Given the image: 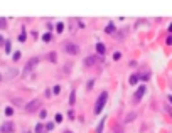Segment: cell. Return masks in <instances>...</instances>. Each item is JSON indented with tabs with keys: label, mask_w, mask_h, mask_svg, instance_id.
<instances>
[{
	"label": "cell",
	"mask_w": 172,
	"mask_h": 133,
	"mask_svg": "<svg viewBox=\"0 0 172 133\" xmlns=\"http://www.w3.org/2000/svg\"><path fill=\"white\" fill-rule=\"evenodd\" d=\"M12 59H14L15 62H17V61L20 59V52H19V51H17V52H14V56H12Z\"/></svg>",
	"instance_id": "26"
},
{
	"label": "cell",
	"mask_w": 172,
	"mask_h": 133,
	"mask_svg": "<svg viewBox=\"0 0 172 133\" xmlns=\"http://www.w3.org/2000/svg\"><path fill=\"white\" fill-rule=\"evenodd\" d=\"M56 30H57V32H59V34H61V32L64 30V24H61V22H59V24H57V25H56Z\"/></svg>",
	"instance_id": "21"
},
{
	"label": "cell",
	"mask_w": 172,
	"mask_h": 133,
	"mask_svg": "<svg viewBox=\"0 0 172 133\" xmlns=\"http://www.w3.org/2000/svg\"><path fill=\"white\" fill-rule=\"evenodd\" d=\"M61 93V86H54L52 88V95H59Z\"/></svg>",
	"instance_id": "23"
},
{
	"label": "cell",
	"mask_w": 172,
	"mask_h": 133,
	"mask_svg": "<svg viewBox=\"0 0 172 133\" xmlns=\"http://www.w3.org/2000/svg\"><path fill=\"white\" fill-rule=\"evenodd\" d=\"M63 133H73V132H71V130H64Z\"/></svg>",
	"instance_id": "36"
},
{
	"label": "cell",
	"mask_w": 172,
	"mask_h": 133,
	"mask_svg": "<svg viewBox=\"0 0 172 133\" xmlns=\"http://www.w3.org/2000/svg\"><path fill=\"white\" fill-rule=\"evenodd\" d=\"M39 108H41V99H32L30 103L24 106V110H25V113H36Z\"/></svg>",
	"instance_id": "2"
},
{
	"label": "cell",
	"mask_w": 172,
	"mask_h": 133,
	"mask_svg": "<svg viewBox=\"0 0 172 133\" xmlns=\"http://www.w3.org/2000/svg\"><path fill=\"white\" fill-rule=\"evenodd\" d=\"M25 39H27V36H25V30L22 29V34H20V36H19V42H24Z\"/></svg>",
	"instance_id": "20"
},
{
	"label": "cell",
	"mask_w": 172,
	"mask_h": 133,
	"mask_svg": "<svg viewBox=\"0 0 172 133\" xmlns=\"http://www.w3.org/2000/svg\"><path fill=\"white\" fill-rule=\"evenodd\" d=\"M63 49L66 51L67 54H71V56H76L78 52H79V47H78L74 42H64V44H63Z\"/></svg>",
	"instance_id": "3"
},
{
	"label": "cell",
	"mask_w": 172,
	"mask_h": 133,
	"mask_svg": "<svg viewBox=\"0 0 172 133\" xmlns=\"http://www.w3.org/2000/svg\"><path fill=\"white\" fill-rule=\"evenodd\" d=\"M120 57H122V54H120V52H115V54H113V59H115V61H118Z\"/></svg>",
	"instance_id": "30"
},
{
	"label": "cell",
	"mask_w": 172,
	"mask_h": 133,
	"mask_svg": "<svg viewBox=\"0 0 172 133\" xmlns=\"http://www.w3.org/2000/svg\"><path fill=\"white\" fill-rule=\"evenodd\" d=\"M171 89H172V83H171Z\"/></svg>",
	"instance_id": "39"
},
{
	"label": "cell",
	"mask_w": 172,
	"mask_h": 133,
	"mask_svg": "<svg viewBox=\"0 0 172 133\" xmlns=\"http://www.w3.org/2000/svg\"><path fill=\"white\" fill-rule=\"evenodd\" d=\"M103 57H96V56H88L85 59V66H95L96 62H101Z\"/></svg>",
	"instance_id": "7"
},
{
	"label": "cell",
	"mask_w": 172,
	"mask_h": 133,
	"mask_svg": "<svg viewBox=\"0 0 172 133\" xmlns=\"http://www.w3.org/2000/svg\"><path fill=\"white\" fill-rule=\"evenodd\" d=\"M39 116H41V118H46V116H47V111H46V110H41Z\"/></svg>",
	"instance_id": "29"
},
{
	"label": "cell",
	"mask_w": 172,
	"mask_h": 133,
	"mask_svg": "<svg viewBox=\"0 0 172 133\" xmlns=\"http://www.w3.org/2000/svg\"><path fill=\"white\" fill-rule=\"evenodd\" d=\"M135 116H137L135 113H128V114H127V118H125V123H130V121H133Z\"/></svg>",
	"instance_id": "16"
},
{
	"label": "cell",
	"mask_w": 172,
	"mask_h": 133,
	"mask_svg": "<svg viewBox=\"0 0 172 133\" xmlns=\"http://www.w3.org/2000/svg\"><path fill=\"white\" fill-rule=\"evenodd\" d=\"M14 103H15L17 106H24L22 105V99H14Z\"/></svg>",
	"instance_id": "32"
},
{
	"label": "cell",
	"mask_w": 172,
	"mask_h": 133,
	"mask_svg": "<svg viewBox=\"0 0 172 133\" xmlns=\"http://www.w3.org/2000/svg\"><path fill=\"white\" fill-rule=\"evenodd\" d=\"M47 59L51 61V62H56V59H57V57H56V54L52 52V54H49V56H47Z\"/></svg>",
	"instance_id": "24"
},
{
	"label": "cell",
	"mask_w": 172,
	"mask_h": 133,
	"mask_svg": "<svg viewBox=\"0 0 172 133\" xmlns=\"http://www.w3.org/2000/svg\"><path fill=\"white\" fill-rule=\"evenodd\" d=\"M3 47H5V52L10 54V52H12V42H10V40H5V46H3Z\"/></svg>",
	"instance_id": "15"
},
{
	"label": "cell",
	"mask_w": 172,
	"mask_h": 133,
	"mask_svg": "<svg viewBox=\"0 0 172 133\" xmlns=\"http://www.w3.org/2000/svg\"><path fill=\"white\" fill-rule=\"evenodd\" d=\"M63 120H64V116H63V114H61V113H57L56 116H54V121H56V123H61Z\"/></svg>",
	"instance_id": "17"
},
{
	"label": "cell",
	"mask_w": 172,
	"mask_h": 133,
	"mask_svg": "<svg viewBox=\"0 0 172 133\" xmlns=\"http://www.w3.org/2000/svg\"><path fill=\"white\" fill-rule=\"evenodd\" d=\"M37 64H39V57H30V59L27 61V66L24 67V74L30 73V71H32L34 67L37 66Z\"/></svg>",
	"instance_id": "5"
},
{
	"label": "cell",
	"mask_w": 172,
	"mask_h": 133,
	"mask_svg": "<svg viewBox=\"0 0 172 133\" xmlns=\"http://www.w3.org/2000/svg\"><path fill=\"white\" fill-rule=\"evenodd\" d=\"M44 95H46V98H49V96L52 95V93H51V89H46V93H44Z\"/></svg>",
	"instance_id": "33"
},
{
	"label": "cell",
	"mask_w": 172,
	"mask_h": 133,
	"mask_svg": "<svg viewBox=\"0 0 172 133\" xmlns=\"http://www.w3.org/2000/svg\"><path fill=\"white\" fill-rule=\"evenodd\" d=\"M0 29H7V19L0 17Z\"/></svg>",
	"instance_id": "18"
},
{
	"label": "cell",
	"mask_w": 172,
	"mask_h": 133,
	"mask_svg": "<svg viewBox=\"0 0 172 133\" xmlns=\"http://www.w3.org/2000/svg\"><path fill=\"white\" fill-rule=\"evenodd\" d=\"M2 79H3V76H2V74H0V83H2Z\"/></svg>",
	"instance_id": "38"
},
{
	"label": "cell",
	"mask_w": 172,
	"mask_h": 133,
	"mask_svg": "<svg viewBox=\"0 0 172 133\" xmlns=\"http://www.w3.org/2000/svg\"><path fill=\"white\" fill-rule=\"evenodd\" d=\"M167 99H169V103L172 105V95H169V96H167Z\"/></svg>",
	"instance_id": "35"
},
{
	"label": "cell",
	"mask_w": 172,
	"mask_h": 133,
	"mask_svg": "<svg viewBox=\"0 0 172 133\" xmlns=\"http://www.w3.org/2000/svg\"><path fill=\"white\" fill-rule=\"evenodd\" d=\"M169 32H172V24H171V25H169Z\"/></svg>",
	"instance_id": "37"
},
{
	"label": "cell",
	"mask_w": 172,
	"mask_h": 133,
	"mask_svg": "<svg viewBox=\"0 0 172 133\" xmlns=\"http://www.w3.org/2000/svg\"><path fill=\"white\" fill-rule=\"evenodd\" d=\"M93 84H95V81L91 79V81H88V84H86V89H91L93 88Z\"/></svg>",
	"instance_id": "28"
},
{
	"label": "cell",
	"mask_w": 172,
	"mask_h": 133,
	"mask_svg": "<svg viewBox=\"0 0 172 133\" xmlns=\"http://www.w3.org/2000/svg\"><path fill=\"white\" fill-rule=\"evenodd\" d=\"M106 99H108V93H106V91H103L101 95L98 96V99H96L95 108H93V113L100 114L101 111H103V108H105V105H106Z\"/></svg>",
	"instance_id": "1"
},
{
	"label": "cell",
	"mask_w": 172,
	"mask_h": 133,
	"mask_svg": "<svg viewBox=\"0 0 172 133\" xmlns=\"http://www.w3.org/2000/svg\"><path fill=\"white\" fill-rule=\"evenodd\" d=\"M5 46V39H3V36H0V47H3Z\"/></svg>",
	"instance_id": "31"
},
{
	"label": "cell",
	"mask_w": 172,
	"mask_h": 133,
	"mask_svg": "<svg viewBox=\"0 0 172 133\" xmlns=\"http://www.w3.org/2000/svg\"><path fill=\"white\" fill-rule=\"evenodd\" d=\"M115 29H116V25H115L113 22H110V24H108V25L105 27V34H113Z\"/></svg>",
	"instance_id": "10"
},
{
	"label": "cell",
	"mask_w": 172,
	"mask_h": 133,
	"mask_svg": "<svg viewBox=\"0 0 172 133\" xmlns=\"http://www.w3.org/2000/svg\"><path fill=\"white\" fill-rule=\"evenodd\" d=\"M165 44H167V46H171V44H172V34H171V36H167V39H165Z\"/></svg>",
	"instance_id": "27"
},
{
	"label": "cell",
	"mask_w": 172,
	"mask_h": 133,
	"mask_svg": "<svg viewBox=\"0 0 172 133\" xmlns=\"http://www.w3.org/2000/svg\"><path fill=\"white\" fill-rule=\"evenodd\" d=\"M128 64H130V66H132V67H135V66H138V64H137V62H135V61H130V62H128Z\"/></svg>",
	"instance_id": "34"
},
{
	"label": "cell",
	"mask_w": 172,
	"mask_h": 133,
	"mask_svg": "<svg viewBox=\"0 0 172 133\" xmlns=\"http://www.w3.org/2000/svg\"><path fill=\"white\" fill-rule=\"evenodd\" d=\"M34 133H47V132H46V125L37 123V125H36V128H34Z\"/></svg>",
	"instance_id": "9"
},
{
	"label": "cell",
	"mask_w": 172,
	"mask_h": 133,
	"mask_svg": "<svg viewBox=\"0 0 172 133\" xmlns=\"http://www.w3.org/2000/svg\"><path fill=\"white\" fill-rule=\"evenodd\" d=\"M42 40H44V42H51V40H52V32H46V34L42 36Z\"/></svg>",
	"instance_id": "14"
},
{
	"label": "cell",
	"mask_w": 172,
	"mask_h": 133,
	"mask_svg": "<svg viewBox=\"0 0 172 133\" xmlns=\"http://www.w3.org/2000/svg\"><path fill=\"white\" fill-rule=\"evenodd\" d=\"M96 52H98V54H100V57H103L106 54V46L105 44H103V42H96Z\"/></svg>",
	"instance_id": "8"
},
{
	"label": "cell",
	"mask_w": 172,
	"mask_h": 133,
	"mask_svg": "<svg viewBox=\"0 0 172 133\" xmlns=\"http://www.w3.org/2000/svg\"><path fill=\"white\" fill-rule=\"evenodd\" d=\"M17 73H19L17 69H9V77H14L15 74H17Z\"/></svg>",
	"instance_id": "25"
},
{
	"label": "cell",
	"mask_w": 172,
	"mask_h": 133,
	"mask_svg": "<svg viewBox=\"0 0 172 133\" xmlns=\"http://www.w3.org/2000/svg\"><path fill=\"white\" fill-rule=\"evenodd\" d=\"M69 105H71V106L76 105V91H74V89L69 93Z\"/></svg>",
	"instance_id": "11"
},
{
	"label": "cell",
	"mask_w": 172,
	"mask_h": 133,
	"mask_svg": "<svg viewBox=\"0 0 172 133\" xmlns=\"http://www.w3.org/2000/svg\"><path fill=\"white\" fill-rule=\"evenodd\" d=\"M5 114H7V116H12V114H14V110H12L10 106H7V108H5Z\"/></svg>",
	"instance_id": "22"
},
{
	"label": "cell",
	"mask_w": 172,
	"mask_h": 133,
	"mask_svg": "<svg viewBox=\"0 0 172 133\" xmlns=\"http://www.w3.org/2000/svg\"><path fill=\"white\" fill-rule=\"evenodd\" d=\"M105 121H106V118H101V120H100V123H98V128H96V133H103V128H105Z\"/></svg>",
	"instance_id": "13"
},
{
	"label": "cell",
	"mask_w": 172,
	"mask_h": 133,
	"mask_svg": "<svg viewBox=\"0 0 172 133\" xmlns=\"http://www.w3.org/2000/svg\"><path fill=\"white\" fill-rule=\"evenodd\" d=\"M54 126H56V123H52V121L47 123V125H46V132H52V130H54Z\"/></svg>",
	"instance_id": "19"
},
{
	"label": "cell",
	"mask_w": 172,
	"mask_h": 133,
	"mask_svg": "<svg viewBox=\"0 0 172 133\" xmlns=\"http://www.w3.org/2000/svg\"><path fill=\"white\" fill-rule=\"evenodd\" d=\"M138 81H140V76H138V74H132V76H130V79H128V83H130L132 86H135Z\"/></svg>",
	"instance_id": "12"
},
{
	"label": "cell",
	"mask_w": 172,
	"mask_h": 133,
	"mask_svg": "<svg viewBox=\"0 0 172 133\" xmlns=\"http://www.w3.org/2000/svg\"><path fill=\"white\" fill-rule=\"evenodd\" d=\"M14 130H15V125L12 121H3L0 125V133H14Z\"/></svg>",
	"instance_id": "4"
},
{
	"label": "cell",
	"mask_w": 172,
	"mask_h": 133,
	"mask_svg": "<svg viewBox=\"0 0 172 133\" xmlns=\"http://www.w3.org/2000/svg\"><path fill=\"white\" fill-rule=\"evenodd\" d=\"M145 93H147V86H140V88H137V91H135V95H133V103H140V99L143 98Z\"/></svg>",
	"instance_id": "6"
}]
</instances>
